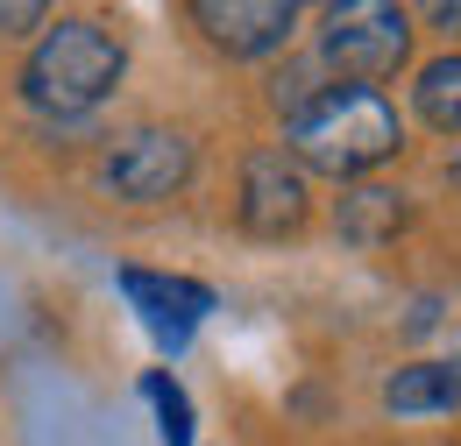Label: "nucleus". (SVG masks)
I'll list each match as a JSON object with an SVG mask.
<instances>
[{"label": "nucleus", "mask_w": 461, "mask_h": 446, "mask_svg": "<svg viewBox=\"0 0 461 446\" xmlns=\"http://www.w3.org/2000/svg\"><path fill=\"white\" fill-rule=\"evenodd\" d=\"M128 78V43L100 14H50V29L22 57V107L50 128H86Z\"/></svg>", "instance_id": "nucleus-1"}, {"label": "nucleus", "mask_w": 461, "mask_h": 446, "mask_svg": "<svg viewBox=\"0 0 461 446\" xmlns=\"http://www.w3.org/2000/svg\"><path fill=\"white\" fill-rule=\"evenodd\" d=\"M285 149L298 156V170L355 184L404 149V120L376 85H327L305 113L285 120Z\"/></svg>", "instance_id": "nucleus-2"}, {"label": "nucleus", "mask_w": 461, "mask_h": 446, "mask_svg": "<svg viewBox=\"0 0 461 446\" xmlns=\"http://www.w3.org/2000/svg\"><path fill=\"white\" fill-rule=\"evenodd\" d=\"M411 7L398 0H341L320 14V71H334V85L398 78L411 64Z\"/></svg>", "instance_id": "nucleus-3"}, {"label": "nucleus", "mask_w": 461, "mask_h": 446, "mask_svg": "<svg viewBox=\"0 0 461 446\" xmlns=\"http://www.w3.org/2000/svg\"><path fill=\"white\" fill-rule=\"evenodd\" d=\"M192 170H199V142L171 120H142L100 149V192L121 206H164L192 184Z\"/></svg>", "instance_id": "nucleus-4"}, {"label": "nucleus", "mask_w": 461, "mask_h": 446, "mask_svg": "<svg viewBox=\"0 0 461 446\" xmlns=\"http://www.w3.org/2000/svg\"><path fill=\"white\" fill-rule=\"evenodd\" d=\"M241 227L256 234V241H285L298 227L312 220V184H305V170L291 149L277 142H263V149H249L241 156Z\"/></svg>", "instance_id": "nucleus-5"}, {"label": "nucleus", "mask_w": 461, "mask_h": 446, "mask_svg": "<svg viewBox=\"0 0 461 446\" xmlns=\"http://www.w3.org/2000/svg\"><path fill=\"white\" fill-rule=\"evenodd\" d=\"M121 298H128V312L142 319V334L157 340L164 354H185L192 334H199V319L221 305V298H213V283L164 277V270H121Z\"/></svg>", "instance_id": "nucleus-6"}, {"label": "nucleus", "mask_w": 461, "mask_h": 446, "mask_svg": "<svg viewBox=\"0 0 461 446\" xmlns=\"http://www.w3.org/2000/svg\"><path fill=\"white\" fill-rule=\"evenodd\" d=\"M185 22L228 57H277L291 36H298L305 14H298L291 0H192Z\"/></svg>", "instance_id": "nucleus-7"}, {"label": "nucleus", "mask_w": 461, "mask_h": 446, "mask_svg": "<svg viewBox=\"0 0 461 446\" xmlns=\"http://www.w3.org/2000/svg\"><path fill=\"white\" fill-rule=\"evenodd\" d=\"M404 220H411V192H398V184H348L334 206V227L355 248H384Z\"/></svg>", "instance_id": "nucleus-8"}, {"label": "nucleus", "mask_w": 461, "mask_h": 446, "mask_svg": "<svg viewBox=\"0 0 461 446\" xmlns=\"http://www.w3.org/2000/svg\"><path fill=\"white\" fill-rule=\"evenodd\" d=\"M384 411L391 418H433V411H461V369L455 361H404L384 376Z\"/></svg>", "instance_id": "nucleus-9"}, {"label": "nucleus", "mask_w": 461, "mask_h": 446, "mask_svg": "<svg viewBox=\"0 0 461 446\" xmlns=\"http://www.w3.org/2000/svg\"><path fill=\"white\" fill-rule=\"evenodd\" d=\"M411 113L433 128V135H461V50L433 57L411 71Z\"/></svg>", "instance_id": "nucleus-10"}, {"label": "nucleus", "mask_w": 461, "mask_h": 446, "mask_svg": "<svg viewBox=\"0 0 461 446\" xmlns=\"http://www.w3.org/2000/svg\"><path fill=\"white\" fill-rule=\"evenodd\" d=\"M142 404L157 411V440L164 446L199 440V411H192V397H185V383H177L171 369H149V376H142Z\"/></svg>", "instance_id": "nucleus-11"}, {"label": "nucleus", "mask_w": 461, "mask_h": 446, "mask_svg": "<svg viewBox=\"0 0 461 446\" xmlns=\"http://www.w3.org/2000/svg\"><path fill=\"white\" fill-rule=\"evenodd\" d=\"M43 29H50L43 0H0V36H43Z\"/></svg>", "instance_id": "nucleus-12"}, {"label": "nucleus", "mask_w": 461, "mask_h": 446, "mask_svg": "<svg viewBox=\"0 0 461 446\" xmlns=\"http://www.w3.org/2000/svg\"><path fill=\"white\" fill-rule=\"evenodd\" d=\"M426 22H440V29H461V7H426Z\"/></svg>", "instance_id": "nucleus-13"}, {"label": "nucleus", "mask_w": 461, "mask_h": 446, "mask_svg": "<svg viewBox=\"0 0 461 446\" xmlns=\"http://www.w3.org/2000/svg\"><path fill=\"white\" fill-rule=\"evenodd\" d=\"M447 184H455V192H461V156H447Z\"/></svg>", "instance_id": "nucleus-14"}]
</instances>
